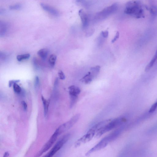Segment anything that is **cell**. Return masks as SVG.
<instances>
[{
    "label": "cell",
    "instance_id": "6da1fadb",
    "mask_svg": "<svg viewBox=\"0 0 157 157\" xmlns=\"http://www.w3.org/2000/svg\"><path fill=\"white\" fill-rule=\"evenodd\" d=\"M122 131L121 129H117L104 137L97 144L89 150L86 154V155L88 156L94 152L100 151L106 147L110 143L115 140L121 134Z\"/></svg>",
    "mask_w": 157,
    "mask_h": 157
},
{
    "label": "cell",
    "instance_id": "7a4b0ae2",
    "mask_svg": "<svg viewBox=\"0 0 157 157\" xmlns=\"http://www.w3.org/2000/svg\"><path fill=\"white\" fill-rule=\"evenodd\" d=\"M127 119L125 117H120L111 120L100 128L96 133L95 137L99 138L104 134L125 123Z\"/></svg>",
    "mask_w": 157,
    "mask_h": 157
},
{
    "label": "cell",
    "instance_id": "3957f363",
    "mask_svg": "<svg viewBox=\"0 0 157 157\" xmlns=\"http://www.w3.org/2000/svg\"><path fill=\"white\" fill-rule=\"evenodd\" d=\"M70 136V134H68L64 136L57 142L49 153L45 156L46 157L53 156L62 148L64 144L68 141Z\"/></svg>",
    "mask_w": 157,
    "mask_h": 157
},
{
    "label": "cell",
    "instance_id": "277c9868",
    "mask_svg": "<svg viewBox=\"0 0 157 157\" xmlns=\"http://www.w3.org/2000/svg\"><path fill=\"white\" fill-rule=\"evenodd\" d=\"M80 117V114H77L72 117L69 120L59 127L57 129L60 135L73 127L79 120Z\"/></svg>",
    "mask_w": 157,
    "mask_h": 157
},
{
    "label": "cell",
    "instance_id": "5b68a950",
    "mask_svg": "<svg viewBox=\"0 0 157 157\" xmlns=\"http://www.w3.org/2000/svg\"><path fill=\"white\" fill-rule=\"evenodd\" d=\"M96 133V131L91 127L86 134L84 135L76 141L75 143V147H78L83 144L90 141L92 139Z\"/></svg>",
    "mask_w": 157,
    "mask_h": 157
},
{
    "label": "cell",
    "instance_id": "8992f818",
    "mask_svg": "<svg viewBox=\"0 0 157 157\" xmlns=\"http://www.w3.org/2000/svg\"><path fill=\"white\" fill-rule=\"evenodd\" d=\"M69 93L70 97V107H73L76 103L78 95L81 92L80 89L74 86H71L69 88Z\"/></svg>",
    "mask_w": 157,
    "mask_h": 157
},
{
    "label": "cell",
    "instance_id": "52a82bcc",
    "mask_svg": "<svg viewBox=\"0 0 157 157\" xmlns=\"http://www.w3.org/2000/svg\"><path fill=\"white\" fill-rule=\"evenodd\" d=\"M60 134L58 132L57 129L56 130L55 132L53 135L50 137V139L45 144V145L43 146L37 154V156H40L44 153L47 152L53 145L54 142L56 141L57 137Z\"/></svg>",
    "mask_w": 157,
    "mask_h": 157
},
{
    "label": "cell",
    "instance_id": "ba28073f",
    "mask_svg": "<svg viewBox=\"0 0 157 157\" xmlns=\"http://www.w3.org/2000/svg\"><path fill=\"white\" fill-rule=\"evenodd\" d=\"M118 5L115 3L110 6L104 9L98 13L96 15L97 18L103 19L115 11L117 9Z\"/></svg>",
    "mask_w": 157,
    "mask_h": 157
},
{
    "label": "cell",
    "instance_id": "9c48e42d",
    "mask_svg": "<svg viewBox=\"0 0 157 157\" xmlns=\"http://www.w3.org/2000/svg\"><path fill=\"white\" fill-rule=\"evenodd\" d=\"M40 6L43 10L48 12L51 15L55 16H58L59 15V13L58 10L52 6L43 3H41Z\"/></svg>",
    "mask_w": 157,
    "mask_h": 157
},
{
    "label": "cell",
    "instance_id": "30bf717a",
    "mask_svg": "<svg viewBox=\"0 0 157 157\" xmlns=\"http://www.w3.org/2000/svg\"><path fill=\"white\" fill-rule=\"evenodd\" d=\"M78 14L81 19L83 28H86L89 23V18L88 16L82 10H80Z\"/></svg>",
    "mask_w": 157,
    "mask_h": 157
},
{
    "label": "cell",
    "instance_id": "8fae6325",
    "mask_svg": "<svg viewBox=\"0 0 157 157\" xmlns=\"http://www.w3.org/2000/svg\"><path fill=\"white\" fill-rule=\"evenodd\" d=\"M41 98L43 105L44 115L46 117L47 115L50 101L46 100L43 96H42Z\"/></svg>",
    "mask_w": 157,
    "mask_h": 157
},
{
    "label": "cell",
    "instance_id": "7c38bea8",
    "mask_svg": "<svg viewBox=\"0 0 157 157\" xmlns=\"http://www.w3.org/2000/svg\"><path fill=\"white\" fill-rule=\"evenodd\" d=\"M93 78L94 76L91 74V72H89L80 81L82 82H84L86 84H88L92 81Z\"/></svg>",
    "mask_w": 157,
    "mask_h": 157
},
{
    "label": "cell",
    "instance_id": "4fadbf2b",
    "mask_svg": "<svg viewBox=\"0 0 157 157\" xmlns=\"http://www.w3.org/2000/svg\"><path fill=\"white\" fill-rule=\"evenodd\" d=\"M157 61V50L156 52V53L153 57L151 61L147 65L145 70L146 71H148L153 66L154 64Z\"/></svg>",
    "mask_w": 157,
    "mask_h": 157
},
{
    "label": "cell",
    "instance_id": "5bb4252c",
    "mask_svg": "<svg viewBox=\"0 0 157 157\" xmlns=\"http://www.w3.org/2000/svg\"><path fill=\"white\" fill-rule=\"evenodd\" d=\"M8 26V23L2 21H0V30H1L0 31L1 35L5 33Z\"/></svg>",
    "mask_w": 157,
    "mask_h": 157
},
{
    "label": "cell",
    "instance_id": "9a60e30c",
    "mask_svg": "<svg viewBox=\"0 0 157 157\" xmlns=\"http://www.w3.org/2000/svg\"><path fill=\"white\" fill-rule=\"evenodd\" d=\"M48 53V50L45 48L41 49L39 50L37 52L38 55L43 59L46 58Z\"/></svg>",
    "mask_w": 157,
    "mask_h": 157
},
{
    "label": "cell",
    "instance_id": "2e32d148",
    "mask_svg": "<svg viewBox=\"0 0 157 157\" xmlns=\"http://www.w3.org/2000/svg\"><path fill=\"white\" fill-rule=\"evenodd\" d=\"M57 57L54 54L51 55L49 58V62L52 67L54 66L57 60Z\"/></svg>",
    "mask_w": 157,
    "mask_h": 157
},
{
    "label": "cell",
    "instance_id": "e0dca14e",
    "mask_svg": "<svg viewBox=\"0 0 157 157\" xmlns=\"http://www.w3.org/2000/svg\"><path fill=\"white\" fill-rule=\"evenodd\" d=\"M30 57L29 54L18 55L17 57V59L19 62H21L23 60H27Z\"/></svg>",
    "mask_w": 157,
    "mask_h": 157
},
{
    "label": "cell",
    "instance_id": "ac0fdd59",
    "mask_svg": "<svg viewBox=\"0 0 157 157\" xmlns=\"http://www.w3.org/2000/svg\"><path fill=\"white\" fill-rule=\"evenodd\" d=\"M13 88L14 92L16 94H19L21 92V88L17 83H15L13 85Z\"/></svg>",
    "mask_w": 157,
    "mask_h": 157
},
{
    "label": "cell",
    "instance_id": "d6986e66",
    "mask_svg": "<svg viewBox=\"0 0 157 157\" xmlns=\"http://www.w3.org/2000/svg\"><path fill=\"white\" fill-rule=\"evenodd\" d=\"M9 9L11 10H19L22 8V5L21 4H17L11 6H9Z\"/></svg>",
    "mask_w": 157,
    "mask_h": 157
},
{
    "label": "cell",
    "instance_id": "ffe728a7",
    "mask_svg": "<svg viewBox=\"0 0 157 157\" xmlns=\"http://www.w3.org/2000/svg\"><path fill=\"white\" fill-rule=\"evenodd\" d=\"M101 67L100 66H97L95 67H92L91 69V70L93 71L92 74L94 77L95 74L99 73Z\"/></svg>",
    "mask_w": 157,
    "mask_h": 157
},
{
    "label": "cell",
    "instance_id": "44dd1931",
    "mask_svg": "<svg viewBox=\"0 0 157 157\" xmlns=\"http://www.w3.org/2000/svg\"><path fill=\"white\" fill-rule=\"evenodd\" d=\"M157 108V100L154 103L153 105L150 107L149 110V112L150 113H152L154 112Z\"/></svg>",
    "mask_w": 157,
    "mask_h": 157
},
{
    "label": "cell",
    "instance_id": "7402d4cb",
    "mask_svg": "<svg viewBox=\"0 0 157 157\" xmlns=\"http://www.w3.org/2000/svg\"><path fill=\"white\" fill-rule=\"evenodd\" d=\"M58 74L60 79L64 80L65 79V76L62 70H59L58 71Z\"/></svg>",
    "mask_w": 157,
    "mask_h": 157
},
{
    "label": "cell",
    "instance_id": "603a6c76",
    "mask_svg": "<svg viewBox=\"0 0 157 157\" xmlns=\"http://www.w3.org/2000/svg\"><path fill=\"white\" fill-rule=\"evenodd\" d=\"M39 80L38 77L37 76L35 77V88H37L39 86Z\"/></svg>",
    "mask_w": 157,
    "mask_h": 157
},
{
    "label": "cell",
    "instance_id": "cb8c5ba5",
    "mask_svg": "<svg viewBox=\"0 0 157 157\" xmlns=\"http://www.w3.org/2000/svg\"><path fill=\"white\" fill-rule=\"evenodd\" d=\"M20 81V80H11L9 82V87H11L12 85H13V84L15 83H17Z\"/></svg>",
    "mask_w": 157,
    "mask_h": 157
},
{
    "label": "cell",
    "instance_id": "d4e9b609",
    "mask_svg": "<svg viewBox=\"0 0 157 157\" xmlns=\"http://www.w3.org/2000/svg\"><path fill=\"white\" fill-rule=\"evenodd\" d=\"M101 35L104 38H107L108 36L109 32L107 30L105 31H102L101 32Z\"/></svg>",
    "mask_w": 157,
    "mask_h": 157
},
{
    "label": "cell",
    "instance_id": "484cf974",
    "mask_svg": "<svg viewBox=\"0 0 157 157\" xmlns=\"http://www.w3.org/2000/svg\"><path fill=\"white\" fill-rule=\"evenodd\" d=\"M119 36H120V33H119V32L118 31L116 33V35L115 37L113 38V40H112V43H114L115 41H116V40H117V39L119 38Z\"/></svg>",
    "mask_w": 157,
    "mask_h": 157
},
{
    "label": "cell",
    "instance_id": "4316f807",
    "mask_svg": "<svg viewBox=\"0 0 157 157\" xmlns=\"http://www.w3.org/2000/svg\"><path fill=\"white\" fill-rule=\"evenodd\" d=\"M22 105L23 106V109L25 111H27L28 109V105L27 103L26 102L23 101L21 102Z\"/></svg>",
    "mask_w": 157,
    "mask_h": 157
},
{
    "label": "cell",
    "instance_id": "83f0119b",
    "mask_svg": "<svg viewBox=\"0 0 157 157\" xmlns=\"http://www.w3.org/2000/svg\"><path fill=\"white\" fill-rule=\"evenodd\" d=\"M5 10L3 8H1L0 9V14L1 15H3L5 13Z\"/></svg>",
    "mask_w": 157,
    "mask_h": 157
},
{
    "label": "cell",
    "instance_id": "f1b7e54d",
    "mask_svg": "<svg viewBox=\"0 0 157 157\" xmlns=\"http://www.w3.org/2000/svg\"><path fill=\"white\" fill-rule=\"evenodd\" d=\"M9 156V153L8 152H7L5 153L3 156L4 157H8Z\"/></svg>",
    "mask_w": 157,
    "mask_h": 157
}]
</instances>
